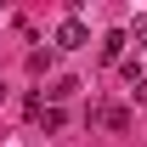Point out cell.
Returning <instances> with one entry per match:
<instances>
[{
    "label": "cell",
    "instance_id": "8992f818",
    "mask_svg": "<svg viewBox=\"0 0 147 147\" xmlns=\"http://www.w3.org/2000/svg\"><path fill=\"white\" fill-rule=\"evenodd\" d=\"M125 40H136V45H147V11H136V23L125 28Z\"/></svg>",
    "mask_w": 147,
    "mask_h": 147
},
{
    "label": "cell",
    "instance_id": "277c9868",
    "mask_svg": "<svg viewBox=\"0 0 147 147\" xmlns=\"http://www.w3.org/2000/svg\"><path fill=\"white\" fill-rule=\"evenodd\" d=\"M91 119L108 125V130H130V113H125V108H91Z\"/></svg>",
    "mask_w": 147,
    "mask_h": 147
},
{
    "label": "cell",
    "instance_id": "5b68a950",
    "mask_svg": "<svg viewBox=\"0 0 147 147\" xmlns=\"http://www.w3.org/2000/svg\"><path fill=\"white\" fill-rule=\"evenodd\" d=\"M34 125H45V130H62V108H51V102H45V108L34 113Z\"/></svg>",
    "mask_w": 147,
    "mask_h": 147
},
{
    "label": "cell",
    "instance_id": "7a4b0ae2",
    "mask_svg": "<svg viewBox=\"0 0 147 147\" xmlns=\"http://www.w3.org/2000/svg\"><path fill=\"white\" fill-rule=\"evenodd\" d=\"M125 28H113V34H102V62H125Z\"/></svg>",
    "mask_w": 147,
    "mask_h": 147
},
{
    "label": "cell",
    "instance_id": "3957f363",
    "mask_svg": "<svg viewBox=\"0 0 147 147\" xmlns=\"http://www.w3.org/2000/svg\"><path fill=\"white\" fill-rule=\"evenodd\" d=\"M74 91H79V79H74V74H62V79H51V91H45V102H51V108H62V102H68Z\"/></svg>",
    "mask_w": 147,
    "mask_h": 147
},
{
    "label": "cell",
    "instance_id": "52a82bcc",
    "mask_svg": "<svg viewBox=\"0 0 147 147\" xmlns=\"http://www.w3.org/2000/svg\"><path fill=\"white\" fill-rule=\"evenodd\" d=\"M51 68V51H28V74H45Z\"/></svg>",
    "mask_w": 147,
    "mask_h": 147
},
{
    "label": "cell",
    "instance_id": "ba28073f",
    "mask_svg": "<svg viewBox=\"0 0 147 147\" xmlns=\"http://www.w3.org/2000/svg\"><path fill=\"white\" fill-rule=\"evenodd\" d=\"M130 96H136V102H147V74L136 79V85H130Z\"/></svg>",
    "mask_w": 147,
    "mask_h": 147
},
{
    "label": "cell",
    "instance_id": "6da1fadb",
    "mask_svg": "<svg viewBox=\"0 0 147 147\" xmlns=\"http://www.w3.org/2000/svg\"><path fill=\"white\" fill-rule=\"evenodd\" d=\"M79 45H91V28H85L79 17H68L62 28H57V51H79Z\"/></svg>",
    "mask_w": 147,
    "mask_h": 147
}]
</instances>
